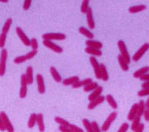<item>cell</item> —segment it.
Segmentation results:
<instances>
[{
    "instance_id": "cell-1",
    "label": "cell",
    "mask_w": 149,
    "mask_h": 132,
    "mask_svg": "<svg viewBox=\"0 0 149 132\" xmlns=\"http://www.w3.org/2000/svg\"><path fill=\"white\" fill-rule=\"evenodd\" d=\"M117 46H118V49H119V52H120V56L122 57V59L126 62L127 65L130 63L131 59H130V56H129V53H128V50L126 48V45L125 43L123 42L122 40H119L117 42Z\"/></svg>"
},
{
    "instance_id": "cell-2",
    "label": "cell",
    "mask_w": 149,
    "mask_h": 132,
    "mask_svg": "<svg viewBox=\"0 0 149 132\" xmlns=\"http://www.w3.org/2000/svg\"><path fill=\"white\" fill-rule=\"evenodd\" d=\"M7 58H8V52L4 48L1 50V54H0V76H3L6 73Z\"/></svg>"
},
{
    "instance_id": "cell-3",
    "label": "cell",
    "mask_w": 149,
    "mask_h": 132,
    "mask_svg": "<svg viewBox=\"0 0 149 132\" xmlns=\"http://www.w3.org/2000/svg\"><path fill=\"white\" fill-rule=\"evenodd\" d=\"M116 117H117V112L116 111H112L111 113L107 116V118L105 119V121L103 122L102 128H100L102 132H107V130H109L110 125H111V123L115 120V119H116Z\"/></svg>"
},
{
    "instance_id": "cell-4",
    "label": "cell",
    "mask_w": 149,
    "mask_h": 132,
    "mask_svg": "<svg viewBox=\"0 0 149 132\" xmlns=\"http://www.w3.org/2000/svg\"><path fill=\"white\" fill-rule=\"evenodd\" d=\"M149 49V43H145L142 46L139 48V50L136 53H134V55L132 56V61L133 62H138L141 58L143 57V55L148 51Z\"/></svg>"
},
{
    "instance_id": "cell-5",
    "label": "cell",
    "mask_w": 149,
    "mask_h": 132,
    "mask_svg": "<svg viewBox=\"0 0 149 132\" xmlns=\"http://www.w3.org/2000/svg\"><path fill=\"white\" fill-rule=\"evenodd\" d=\"M42 37L44 40H48V41H52V40L63 41L66 39V35L63 34V33H46Z\"/></svg>"
},
{
    "instance_id": "cell-6",
    "label": "cell",
    "mask_w": 149,
    "mask_h": 132,
    "mask_svg": "<svg viewBox=\"0 0 149 132\" xmlns=\"http://www.w3.org/2000/svg\"><path fill=\"white\" fill-rule=\"evenodd\" d=\"M0 115H1V118L3 120V124H4V127H5V130L7 132H14L15 129L13 127V124L11 123L10 119L8 118L7 114L5 113L4 111H0Z\"/></svg>"
},
{
    "instance_id": "cell-7",
    "label": "cell",
    "mask_w": 149,
    "mask_h": 132,
    "mask_svg": "<svg viewBox=\"0 0 149 132\" xmlns=\"http://www.w3.org/2000/svg\"><path fill=\"white\" fill-rule=\"evenodd\" d=\"M43 45H44L45 47L49 48V49L52 50V51L58 53V54L63 53V48H62L61 46H59V45H57L56 43H54L53 41L43 40Z\"/></svg>"
},
{
    "instance_id": "cell-8",
    "label": "cell",
    "mask_w": 149,
    "mask_h": 132,
    "mask_svg": "<svg viewBox=\"0 0 149 132\" xmlns=\"http://www.w3.org/2000/svg\"><path fill=\"white\" fill-rule=\"evenodd\" d=\"M27 81H26V76L24 74L21 75V88H20V92H19V97L20 98H25L27 95Z\"/></svg>"
},
{
    "instance_id": "cell-9",
    "label": "cell",
    "mask_w": 149,
    "mask_h": 132,
    "mask_svg": "<svg viewBox=\"0 0 149 132\" xmlns=\"http://www.w3.org/2000/svg\"><path fill=\"white\" fill-rule=\"evenodd\" d=\"M90 62L93 66V72H95V76L97 80H100V64L97 62V60L95 59V57H91L90 58Z\"/></svg>"
},
{
    "instance_id": "cell-10",
    "label": "cell",
    "mask_w": 149,
    "mask_h": 132,
    "mask_svg": "<svg viewBox=\"0 0 149 132\" xmlns=\"http://www.w3.org/2000/svg\"><path fill=\"white\" fill-rule=\"evenodd\" d=\"M16 33H17L18 37L20 38V40L22 41V43L25 45L26 47H30V39L27 37V35L24 33V31L22 30V28L17 27L16 28Z\"/></svg>"
},
{
    "instance_id": "cell-11",
    "label": "cell",
    "mask_w": 149,
    "mask_h": 132,
    "mask_svg": "<svg viewBox=\"0 0 149 132\" xmlns=\"http://www.w3.org/2000/svg\"><path fill=\"white\" fill-rule=\"evenodd\" d=\"M86 22H88V26L91 30H93L95 28V19H93V9L91 7H88V12L86 13Z\"/></svg>"
},
{
    "instance_id": "cell-12",
    "label": "cell",
    "mask_w": 149,
    "mask_h": 132,
    "mask_svg": "<svg viewBox=\"0 0 149 132\" xmlns=\"http://www.w3.org/2000/svg\"><path fill=\"white\" fill-rule=\"evenodd\" d=\"M36 81H37V88H38L39 93H41V94L45 93L46 88H45V83H44V78H43V76L38 74V75L36 76Z\"/></svg>"
},
{
    "instance_id": "cell-13",
    "label": "cell",
    "mask_w": 149,
    "mask_h": 132,
    "mask_svg": "<svg viewBox=\"0 0 149 132\" xmlns=\"http://www.w3.org/2000/svg\"><path fill=\"white\" fill-rule=\"evenodd\" d=\"M104 100H105V97H103V95H100V97L95 98V99L93 100V101H90V104H88V108L90 109V110L95 109V107L97 106V105H100V104H102Z\"/></svg>"
},
{
    "instance_id": "cell-14",
    "label": "cell",
    "mask_w": 149,
    "mask_h": 132,
    "mask_svg": "<svg viewBox=\"0 0 149 132\" xmlns=\"http://www.w3.org/2000/svg\"><path fill=\"white\" fill-rule=\"evenodd\" d=\"M102 90H103V88H102V86H100L98 85L97 88H95L93 92L91 93L90 95H88V100L90 101H93V100H95V98H97V97H100V95H102Z\"/></svg>"
},
{
    "instance_id": "cell-15",
    "label": "cell",
    "mask_w": 149,
    "mask_h": 132,
    "mask_svg": "<svg viewBox=\"0 0 149 132\" xmlns=\"http://www.w3.org/2000/svg\"><path fill=\"white\" fill-rule=\"evenodd\" d=\"M86 47L93 48V49H97V50H100L102 48V43L98 42V41H95V40H86Z\"/></svg>"
},
{
    "instance_id": "cell-16",
    "label": "cell",
    "mask_w": 149,
    "mask_h": 132,
    "mask_svg": "<svg viewBox=\"0 0 149 132\" xmlns=\"http://www.w3.org/2000/svg\"><path fill=\"white\" fill-rule=\"evenodd\" d=\"M36 124L38 125L40 132H45V123H44V116L42 113H38L37 114V122Z\"/></svg>"
},
{
    "instance_id": "cell-17",
    "label": "cell",
    "mask_w": 149,
    "mask_h": 132,
    "mask_svg": "<svg viewBox=\"0 0 149 132\" xmlns=\"http://www.w3.org/2000/svg\"><path fill=\"white\" fill-rule=\"evenodd\" d=\"M93 83V80L92 79H85V80H83V81H77L74 85H72V88H81V86H86L88 85H90V83Z\"/></svg>"
},
{
    "instance_id": "cell-18",
    "label": "cell",
    "mask_w": 149,
    "mask_h": 132,
    "mask_svg": "<svg viewBox=\"0 0 149 132\" xmlns=\"http://www.w3.org/2000/svg\"><path fill=\"white\" fill-rule=\"evenodd\" d=\"M25 76H26V81H27L28 85H32L33 81H34V76H33V68L31 66H29L27 69H26Z\"/></svg>"
},
{
    "instance_id": "cell-19",
    "label": "cell",
    "mask_w": 149,
    "mask_h": 132,
    "mask_svg": "<svg viewBox=\"0 0 149 132\" xmlns=\"http://www.w3.org/2000/svg\"><path fill=\"white\" fill-rule=\"evenodd\" d=\"M136 116H137V104H134L131 106L130 110H129L128 115H127V119L132 121Z\"/></svg>"
},
{
    "instance_id": "cell-20",
    "label": "cell",
    "mask_w": 149,
    "mask_h": 132,
    "mask_svg": "<svg viewBox=\"0 0 149 132\" xmlns=\"http://www.w3.org/2000/svg\"><path fill=\"white\" fill-rule=\"evenodd\" d=\"M50 73H51L53 79H54V81H56V83H62V81H63L62 80V76L55 67H51V68H50Z\"/></svg>"
},
{
    "instance_id": "cell-21",
    "label": "cell",
    "mask_w": 149,
    "mask_h": 132,
    "mask_svg": "<svg viewBox=\"0 0 149 132\" xmlns=\"http://www.w3.org/2000/svg\"><path fill=\"white\" fill-rule=\"evenodd\" d=\"M85 52L90 54L92 57H100L102 55V50H97V49H93V48H90V47H86L85 49Z\"/></svg>"
},
{
    "instance_id": "cell-22",
    "label": "cell",
    "mask_w": 149,
    "mask_h": 132,
    "mask_svg": "<svg viewBox=\"0 0 149 132\" xmlns=\"http://www.w3.org/2000/svg\"><path fill=\"white\" fill-rule=\"evenodd\" d=\"M80 81V79H79L78 76H71V78H68V79H65V80L62 81V83H63L64 85H73L74 83H77V81Z\"/></svg>"
},
{
    "instance_id": "cell-23",
    "label": "cell",
    "mask_w": 149,
    "mask_h": 132,
    "mask_svg": "<svg viewBox=\"0 0 149 132\" xmlns=\"http://www.w3.org/2000/svg\"><path fill=\"white\" fill-rule=\"evenodd\" d=\"M79 32H80L81 35L86 36L88 40H93V38H95V35L93 34V32H91L90 30H88L86 27H80Z\"/></svg>"
},
{
    "instance_id": "cell-24",
    "label": "cell",
    "mask_w": 149,
    "mask_h": 132,
    "mask_svg": "<svg viewBox=\"0 0 149 132\" xmlns=\"http://www.w3.org/2000/svg\"><path fill=\"white\" fill-rule=\"evenodd\" d=\"M148 72H149V67L148 66H145V67H143V68L139 69L138 71H136L135 73L133 74V76L135 79H140L142 76H144L145 74H147Z\"/></svg>"
},
{
    "instance_id": "cell-25",
    "label": "cell",
    "mask_w": 149,
    "mask_h": 132,
    "mask_svg": "<svg viewBox=\"0 0 149 132\" xmlns=\"http://www.w3.org/2000/svg\"><path fill=\"white\" fill-rule=\"evenodd\" d=\"M100 69V80H102L103 81H109V73H107V67L103 64H102Z\"/></svg>"
},
{
    "instance_id": "cell-26",
    "label": "cell",
    "mask_w": 149,
    "mask_h": 132,
    "mask_svg": "<svg viewBox=\"0 0 149 132\" xmlns=\"http://www.w3.org/2000/svg\"><path fill=\"white\" fill-rule=\"evenodd\" d=\"M146 9L145 5H135V6H131L130 8L128 9L129 13L131 14H135V13H139V12L143 11Z\"/></svg>"
},
{
    "instance_id": "cell-27",
    "label": "cell",
    "mask_w": 149,
    "mask_h": 132,
    "mask_svg": "<svg viewBox=\"0 0 149 132\" xmlns=\"http://www.w3.org/2000/svg\"><path fill=\"white\" fill-rule=\"evenodd\" d=\"M105 100H107V102H109V104L111 106V108L113 109H117V107H118V105H117L116 101H115V99L113 98L111 94H107V97H105Z\"/></svg>"
},
{
    "instance_id": "cell-28",
    "label": "cell",
    "mask_w": 149,
    "mask_h": 132,
    "mask_svg": "<svg viewBox=\"0 0 149 132\" xmlns=\"http://www.w3.org/2000/svg\"><path fill=\"white\" fill-rule=\"evenodd\" d=\"M117 60H118V64H119V67L121 68L122 71H124V72H126V71H128L129 69V66L127 65V63L125 61H124L123 59H122V57L119 55L118 57H117Z\"/></svg>"
},
{
    "instance_id": "cell-29",
    "label": "cell",
    "mask_w": 149,
    "mask_h": 132,
    "mask_svg": "<svg viewBox=\"0 0 149 132\" xmlns=\"http://www.w3.org/2000/svg\"><path fill=\"white\" fill-rule=\"evenodd\" d=\"M145 104H144L143 100H140V101L137 104V116L141 117L143 115V112L145 111Z\"/></svg>"
},
{
    "instance_id": "cell-30",
    "label": "cell",
    "mask_w": 149,
    "mask_h": 132,
    "mask_svg": "<svg viewBox=\"0 0 149 132\" xmlns=\"http://www.w3.org/2000/svg\"><path fill=\"white\" fill-rule=\"evenodd\" d=\"M36 122H37V113H32L29 117L28 120V127L29 128H33L35 126Z\"/></svg>"
},
{
    "instance_id": "cell-31",
    "label": "cell",
    "mask_w": 149,
    "mask_h": 132,
    "mask_svg": "<svg viewBox=\"0 0 149 132\" xmlns=\"http://www.w3.org/2000/svg\"><path fill=\"white\" fill-rule=\"evenodd\" d=\"M12 25V18H8L6 20V22L4 23L3 25V28H2V33H4V34H7L9 31V29H10Z\"/></svg>"
},
{
    "instance_id": "cell-32",
    "label": "cell",
    "mask_w": 149,
    "mask_h": 132,
    "mask_svg": "<svg viewBox=\"0 0 149 132\" xmlns=\"http://www.w3.org/2000/svg\"><path fill=\"white\" fill-rule=\"evenodd\" d=\"M54 119H55V121H56L57 123L60 124V126H66V127H69L70 126V122L68 120H66V119L62 118V117L56 116Z\"/></svg>"
},
{
    "instance_id": "cell-33",
    "label": "cell",
    "mask_w": 149,
    "mask_h": 132,
    "mask_svg": "<svg viewBox=\"0 0 149 132\" xmlns=\"http://www.w3.org/2000/svg\"><path fill=\"white\" fill-rule=\"evenodd\" d=\"M98 86V85H97V81H93L92 83H90V85H88L86 86H85L84 88V92H93V90H95Z\"/></svg>"
},
{
    "instance_id": "cell-34",
    "label": "cell",
    "mask_w": 149,
    "mask_h": 132,
    "mask_svg": "<svg viewBox=\"0 0 149 132\" xmlns=\"http://www.w3.org/2000/svg\"><path fill=\"white\" fill-rule=\"evenodd\" d=\"M83 124H84V127L86 128V132H93V127H92V123H91V121L88 120V119L84 118L83 119Z\"/></svg>"
},
{
    "instance_id": "cell-35",
    "label": "cell",
    "mask_w": 149,
    "mask_h": 132,
    "mask_svg": "<svg viewBox=\"0 0 149 132\" xmlns=\"http://www.w3.org/2000/svg\"><path fill=\"white\" fill-rule=\"evenodd\" d=\"M88 7H90V1H88V0H84L81 6V12L83 14H86V12H88Z\"/></svg>"
},
{
    "instance_id": "cell-36",
    "label": "cell",
    "mask_w": 149,
    "mask_h": 132,
    "mask_svg": "<svg viewBox=\"0 0 149 132\" xmlns=\"http://www.w3.org/2000/svg\"><path fill=\"white\" fill-rule=\"evenodd\" d=\"M140 123H141V122H140V117H139V116H136L135 118H134L133 120H132V123H131L130 128H131L133 131H135V129L139 126V124H140Z\"/></svg>"
},
{
    "instance_id": "cell-37",
    "label": "cell",
    "mask_w": 149,
    "mask_h": 132,
    "mask_svg": "<svg viewBox=\"0 0 149 132\" xmlns=\"http://www.w3.org/2000/svg\"><path fill=\"white\" fill-rule=\"evenodd\" d=\"M30 47L32 48V50L34 51H37L38 47H39V44H38V40L36 38H32L30 39Z\"/></svg>"
},
{
    "instance_id": "cell-38",
    "label": "cell",
    "mask_w": 149,
    "mask_h": 132,
    "mask_svg": "<svg viewBox=\"0 0 149 132\" xmlns=\"http://www.w3.org/2000/svg\"><path fill=\"white\" fill-rule=\"evenodd\" d=\"M6 39H7V34L1 33V34H0V48H1V49H4V46H5V43H6Z\"/></svg>"
},
{
    "instance_id": "cell-39",
    "label": "cell",
    "mask_w": 149,
    "mask_h": 132,
    "mask_svg": "<svg viewBox=\"0 0 149 132\" xmlns=\"http://www.w3.org/2000/svg\"><path fill=\"white\" fill-rule=\"evenodd\" d=\"M37 53H38V51H34V50H32V51H30L28 53V54H26V55H24L25 56V58H26V60H31V59H33L36 55H37Z\"/></svg>"
},
{
    "instance_id": "cell-40",
    "label": "cell",
    "mask_w": 149,
    "mask_h": 132,
    "mask_svg": "<svg viewBox=\"0 0 149 132\" xmlns=\"http://www.w3.org/2000/svg\"><path fill=\"white\" fill-rule=\"evenodd\" d=\"M26 61H27V60H26L25 56H18L14 59V63L15 64H23L24 62H26Z\"/></svg>"
},
{
    "instance_id": "cell-41",
    "label": "cell",
    "mask_w": 149,
    "mask_h": 132,
    "mask_svg": "<svg viewBox=\"0 0 149 132\" xmlns=\"http://www.w3.org/2000/svg\"><path fill=\"white\" fill-rule=\"evenodd\" d=\"M129 127L130 126L128 125V123H127V122H124V123L121 124V126L119 127V129L117 130V132H127Z\"/></svg>"
},
{
    "instance_id": "cell-42",
    "label": "cell",
    "mask_w": 149,
    "mask_h": 132,
    "mask_svg": "<svg viewBox=\"0 0 149 132\" xmlns=\"http://www.w3.org/2000/svg\"><path fill=\"white\" fill-rule=\"evenodd\" d=\"M138 97H147L149 95V88H144V90H139L138 93H137Z\"/></svg>"
},
{
    "instance_id": "cell-43",
    "label": "cell",
    "mask_w": 149,
    "mask_h": 132,
    "mask_svg": "<svg viewBox=\"0 0 149 132\" xmlns=\"http://www.w3.org/2000/svg\"><path fill=\"white\" fill-rule=\"evenodd\" d=\"M91 123H92V127H93V132H102V130H100V126H98V124H97V122L92 121Z\"/></svg>"
},
{
    "instance_id": "cell-44",
    "label": "cell",
    "mask_w": 149,
    "mask_h": 132,
    "mask_svg": "<svg viewBox=\"0 0 149 132\" xmlns=\"http://www.w3.org/2000/svg\"><path fill=\"white\" fill-rule=\"evenodd\" d=\"M70 128L72 129V131L73 132H84V130L80 127H78L77 125H74V124H70Z\"/></svg>"
},
{
    "instance_id": "cell-45",
    "label": "cell",
    "mask_w": 149,
    "mask_h": 132,
    "mask_svg": "<svg viewBox=\"0 0 149 132\" xmlns=\"http://www.w3.org/2000/svg\"><path fill=\"white\" fill-rule=\"evenodd\" d=\"M31 3H32V2H31V0H25V1H24V3H23V9L24 10H28L29 8H30V6H31Z\"/></svg>"
},
{
    "instance_id": "cell-46",
    "label": "cell",
    "mask_w": 149,
    "mask_h": 132,
    "mask_svg": "<svg viewBox=\"0 0 149 132\" xmlns=\"http://www.w3.org/2000/svg\"><path fill=\"white\" fill-rule=\"evenodd\" d=\"M59 130L61 131V132H73L70 127H66V126H60L59 127Z\"/></svg>"
},
{
    "instance_id": "cell-47",
    "label": "cell",
    "mask_w": 149,
    "mask_h": 132,
    "mask_svg": "<svg viewBox=\"0 0 149 132\" xmlns=\"http://www.w3.org/2000/svg\"><path fill=\"white\" fill-rule=\"evenodd\" d=\"M142 116L144 117V119H145V121H149V109H145V111L143 112V115Z\"/></svg>"
},
{
    "instance_id": "cell-48",
    "label": "cell",
    "mask_w": 149,
    "mask_h": 132,
    "mask_svg": "<svg viewBox=\"0 0 149 132\" xmlns=\"http://www.w3.org/2000/svg\"><path fill=\"white\" fill-rule=\"evenodd\" d=\"M143 129H144V124L140 123V124H139V126L135 129V131H134V132H143Z\"/></svg>"
},
{
    "instance_id": "cell-49",
    "label": "cell",
    "mask_w": 149,
    "mask_h": 132,
    "mask_svg": "<svg viewBox=\"0 0 149 132\" xmlns=\"http://www.w3.org/2000/svg\"><path fill=\"white\" fill-rule=\"evenodd\" d=\"M0 131H6L5 127H4V124H3V120H2V118H1V115H0Z\"/></svg>"
},
{
    "instance_id": "cell-50",
    "label": "cell",
    "mask_w": 149,
    "mask_h": 132,
    "mask_svg": "<svg viewBox=\"0 0 149 132\" xmlns=\"http://www.w3.org/2000/svg\"><path fill=\"white\" fill-rule=\"evenodd\" d=\"M140 80H141V81H149V73L145 74L144 76H141Z\"/></svg>"
},
{
    "instance_id": "cell-51",
    "label": "cell",
    "mask_w": 149,
    "mask_h": 132,
    "mask_svg": "<svg viewBox=\"0 0 149 132\" xmlns=\"http://www.w3.org/2000/svg\"><path fill=\"white\" fill-rule=\"evenodd\" d=\"M144 88H149V81H144L142 83V90H144Z\"/></svg>"
},
{
    "instance_id": "cell-52",
    "label": "cell",
    "mask_w": 149,
    "mask_h": 132,
    "mask_svg": "<svg viewBox=\"0 0 149 132\" xmlns=\"http://www.w3.org/2000/svg\"><path fill=\"white\" fill-rule=\"evenodd\" d=\"M144 104H145V108L146 109H149V97L147 98V100H146V101L144 102Z\"/></svg>"
}]
</instances>
